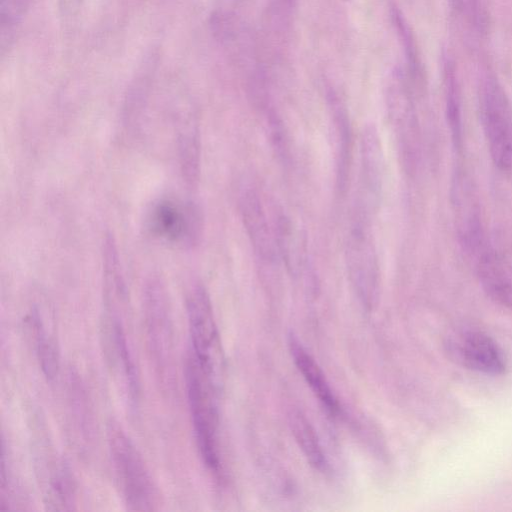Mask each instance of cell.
<instances>
[{"mask_svg": "<svg viewBox=\"0 0 512 512\" xmlns=\"http://www.w3.org/2000/svg\"><path fill=\"white\" fill-rule=\"evenodd\" d=\"M32 0H0L1 52L9 48Z\"/></svg>", "mask_w": 512, "mask_h": 512, "instance_id": "d6986e66", "label": "cell"}, {"mask_svg": "<svg viewBox=\"0 0 512 512\" xmlns=\"http://www.w3.org/2000/svg\"><path fill=\"white\" fill-rule=\"evenodd\" d=\"M108 336L111 352L114 355L115 364L122 374L128 397L131 402H135L140 392L139 376L119 316L111 315Z\"/></svg>", "mask_w": 512, "mask_h": 512, "instance_id": "5bb4252c", "label": "cell"}, {"mask_svg": "<svg viewBox=\"0 0 512 512\" xmlns=\"http://www.w3.org/2000/svg\"><path fill=\"white\" fill-rule=\"evenodd\" d=\"M371 211L355 204L345 245L346 266L352 286L364 306L371 308L379 295V264L371 231Z\"/></svg>", "mask_w": 512, "mask_h": 512, "instance_id": "277c9868", "label": "cell"}, {"mask_svg": "<svg viewBox=\"0 0 512 512\" xmlns=\"http://www.w3.org/2000/svg\"><path fill=\"white\" fill-rule=\"evenodd\" d=\"M239 210L254 253L265 264H275L280 258L276 236L256 190L245 189L239 198Z\"/></svg>", "mask_w": 512, "mask_h": 512, "instance_id": "30bf717a", "label": "cell"}, {"mask_svg": "<svg viewBox=\"0 0 512 512\" xmlns=\"http://www.w3.org/2000/svg\"><path fill=\"white\" fill-rule=\"evenodd\" d=\"M337 157H336V186L340 194L348 188L352 160V128L347 115L337 110L334 116Z\"/></svg>", "mask_w": 512, "mask_h": 512, "instance_id": "2e32d148", "label": "cell"}, {"mask_svg": "<svg viewBox=\"0 0 512 512\" xmlns=\"http://www.w3.org/2000/svg\"><path fill=\"white\" fill-rule=\"evenodd\" d=\"M450 194L460 243L467 253L475 256L488 242L475 189L461 169L454 174Z\"/></svg>", "mask_w": 512, "mask_h": 512, "instance_id": "ba28073f", "label": "cell"}, {"mask_svg": "<svg viewBox=\"0 0 512 512\" xmlns=\"http://www.w3.org/2000/svg\"><path fill=\"white\" fill-rule=\"evenodd\" d=\"M288 345L296 367L323 407L330 415H340L342 408L317 362L292 334Z\"/></svg>", "mask_w": 512, "mask_h": 512, "instance_id": "4fadbf2b", "label": "cell"}, {"mask_svg": "<svg viewBox=\"0 0 512 512\" xmlns=\"http://www.w3.org/2000/svg\"><path fill=\"white\" fill-rule=\"evenodd\" d=\"M186 310L193 359L219 391L224 372V355L212 304L205 287L194 284L186 296Z\"/></svg>", "mask_w": 512, "mask_h": 512, "instance_id": "3957f363", "label": "cell"}, {"mask_svg": "<svg viewBox=\"0 0 512 512\" xmlns=\"http://www.w3.org/2000/svg\"><path fill=\"white\" fill-rule=\"evenodd\" d=\"M84 0H58L59 10L65 18L76 16Z\"/></svg>", "mask_w": 512, "mask_h": 512, "instance_id": "603a6c76", "label": "cell"}, {"mask_svg": "<svg viewBox=\"0 0 512 512\" xmlns=\"http://www.w3.org/2000/svg\"><path fill=\"white\" fill-rule=\"evenodd\" d=\"M474 258L477 277L485 294L512 311V280L495 249L488 244Z\"/></svg>", "mask_w": 512, "mask_h": 512, "instance_id": "7c38bea8", "label": "cell"}, {"mask_svg": "<svg viewBox=\"0 0 512 512\" xmlns=\"http://www.w3.org/2000/svg\"><path fill=\"white\" fill-rule=\"evenodd\" d=\"M495 238L496 247L494 249L503 264L512 272V230L507 228L499 229Z\"/></svg>", "mask_w": 512, "mask_h": 512, "instance_id": "44dd1931", "label": "cell"}, {"mask_svg": "<svg viewBox=\"0 0 512 512\" xmlns=\"http://www.w3.org/2000/svg\"><path fill=\"white\" fill-rule=\"evenodd\" d=\"M446 117L454 147L462 148V116L460 94L451 65L446 69Z\"/></svg>", "mask_w": 512, "mask_h": 512, "instance_id": "ffe728a7", "label": "cell"}, {"mask_svg": "<svg viewBox=\"0 0 512 512\" xmlns=\"http://www.w3.org/2000/svg\"><path fill=\"white\" fill-rule=\"evenodd\" d=\"M29 323L34 335L36 355L44 376L53 380L58 374L59 358L54 340L47 332L38 309H33L29 315Z\"/></svg>", "mask_w": 512, "mask_h": 512, "instance_id": "e0dca14e", "label": "cell"}, {"mask_svg": "<svg viewBox=\"0 0 512 512\" xmlns=\"http://www.w3.org/2000/svg\"><path fill=\"white\" fill-rule=\"evenodd\" d=\"M457 9L465 15V17L479 24L483 18L482 0H454Z\"/></svg>", "mask_w": 512, "mask_h": 512, "instance_id": "7402d4cb", "label": "cell"}, {"mask_svg": "<svg viewBox=\"0 0 512 512\" xmlns=\"http://www.w3.org/2000/svg\"><path fill=\"white\" fill-rule=\"evenodd\" d=\"M383 178L381 138L374 125H367L361 133V192L356 202L373 211L380 199Z\"/></svg>", "mask_w": 512, "mask_h": 512, "instance_id": "8fae6325", "label": "cell"}, {"mask_svg": "<svg viewBox=\"0 0 512 512\" xmlns=\"http://www.w3.org/2000/svg\"><path fill=\"white\" fill-rule=\"evenodd\" d=\"M145 318L151 352L159 369H168L172 350L170 307L163 282L152 277L145 286Z\"/></svg>", "mask_w": 512, "mask_h": 512, "instance_id": "9c48e42d", "label": "cell"}, {"mask_svg": "<svg viewBox=\"0 0 512 512\" xmlns=\"http://www.w3.org/2000/svg\"><path fill=\"white\" fill-rule=\"evenodd\" d=\"M479 110L491 159L502 172L512 170V105L501 84L493 77L482 80Z\"/></svg>", "mask_w": 512, "mask_h": 512, "instance_id": "5b68a950", "label": "cell"}, {"mask_svg": "<svg viewBox=\"0 0 512 512\" xmlns=\"http://www.w3.org/2000/svg\"><path fill=\"white\" fill-rule=\"evenodd\" d=\"M292 434L309 464L317 471L328 470V461L319 438L309 420L295 410L289 416Z\"/></svg>", "mask_w": 512, "mask_h": 512, "instance_id": "9a60e30c", "label": "cell"}, {"mask_svg": "<svg viewBox=\"0 0 512 512\" xmlns=\"http://www.w3.org/2000/svg\"><path fill=\"white\" fill-rule=\"evenodd\" d=\"M186 394L199 453L214 475L221 471L218 442L217 390L205 377L193 357L185 368Z\"/></svg>", "mask_w": 512, "mask_h": 512, "instance_id": "7a4b0ae2", "label": "cell"}, {"mask_svg": "<svg viewBox=\"0 0 512 512\" xmlns=\"http://www.w3.org/2000/svg\"><path fill=\"white\" fill-rule=\"evenodd\" d=\"M107 436L113 469L127 508L133 511L155 510L157 491L139 451L117 424L109 426Z\"/></svg>", "mask_w": 512, "mask_h": 512, "instance_id": "6da1fadb", "label": "cell"}, {"mask_svg": "<svg viewBox=\"0 0 512 512\" xmlns=\"http://www.w3.org/2000/svg\"><path fill=\"white\" fill-rule=\"evenodd\" d=\"M48 504L55 510H70L75 502V480L69 467L63 462H56L48 478Z\"/></svg>", "mask_w": 512, "mask_h": 512, "instance_id": "ac0fdd59", "label": "cell"}, {"mask_svg": "<svg viewBox=\"0 0 512 512\" xmlns=\"http://www.w3.org/2000/svg\"><path fill=\"white\" fill-rule=\"evenodd\" d=\"M446 346L451 357L470 370L496 376L507 369L503 350L481 330H461L449 338Z\"/></svg>", "mask_w": 512, "mask_h": 512, "instance_id": "52a82bcc", "label": "cell"}, {"mask_svg": "<svg viewBox=\"0 0 512 512\" xmlns=\"http://www.w3.org/2000/svg\"><path fill=\"white\" fill-rule=\"evenodd\" d=\"M146 224L153 236L184 248L198 244L204 218L198 205L191 201L162 198L152 204Z\"/></svg>", "mask_w": 512, "mask_h": 512, "instance_id": "8992f818", "label": "cell"}]
</instances>
